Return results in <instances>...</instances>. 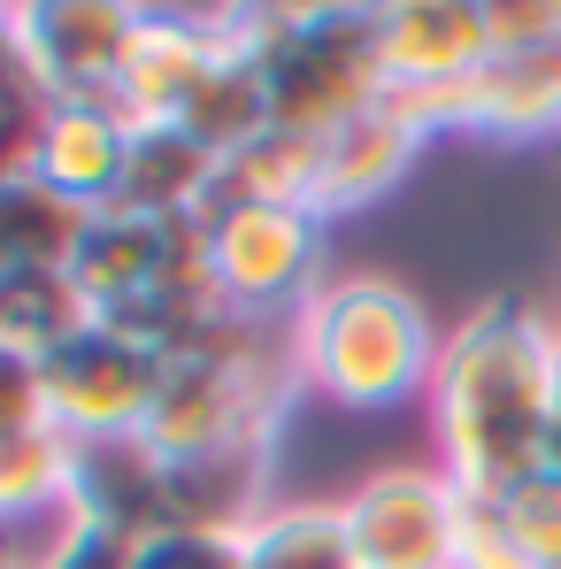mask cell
<instances>
[{
  "mask_svg": "<svg viewBox=\"0 0 561 569\" xmlns=\"http://www.w3.org/2000/svg\"><path fill=\"white\" fill-rule=\"evenodd\" d=\"M423 408H431L439 470L477 500L547 470V439H554L561 408V316L523 292L469 308L439 347Z\"/></svg>",
  "mask_w": 561,
  "mask_h": 569,
  "instance_id": "1",
  "label": "cell"
},
{
  "mask_svg": "<svg viewBox=\"0 0 561 569\" xmlns=\"http://www.w3.org/2000/svg\"><path fill=\"white\" fill-rule=\"evenodd\" d=\"M284 339H292L300 392H315L323 408H347V416H400V408H415L431 392L439 347H447L431 308L400 278H377V270L323 278L315 300L284 323Z\"/></svg>",
  "mask_w": 561,
  "mask_h": 569,
  "instance_id": "2",
  "label": "cell"
},
{
  "mask_svg": "<svg viewBox=\"0 0 561 569\" xmlns=\"http://www.w3.org/2000/svg\"><path fill=\"white\" fill-rule=\"evenodd\" d=\"M216 31L239 62L262 70L278 131H339L362 108L392 93L384 78V39H377V8L347 0H308V8H216Z\"/></svg>",
  "mask_w": 561,
  "mask_h": 569,
  "instance_id": "3",
  "label": "cell"
},
{
  "mask_svg": "<svg viewBox=\"0 0 561 569\" xmlns=\"http://www.w3.org/2000/svg\"><path fill=\"white\" fill-rule=\"evenodd\" d=\"M70 278L86 284L100 323L147 339L154 355H186L223 316L200 223H154V216H131V208H100Z\"/></svg>",
  "mask_w": 561,
  "mask_h": 569,
  "instance_id": "4",
  "label": "cell"
},
{
  "mask_svg": "<svg viewBox=\"0 0 561 569\" xmlns=\"http://www.w3.org/2000/svg\"><path fill=\"white\" fill-rule=\"evenodd\" d=\"M200 231H208V278H216V300H223L231 316L292 323V316L315 300V284H323V239H331L323 216L216 192V208L200 216Z\"/></svg>",
  "mask_w": 561,
  "mask_h": 569,
  "instance_id": "5",
  "label": "cell"
},
{
  "mask_svg": "<svg viewBox=\"0 0 561 569\" xmlns=\"http://www.w3.org/2000/svg\"><path fill=\"white\" fill-rule=\"evenodd\" d=\"M39 378H47V416L70 447H116V439H147L170 355H154L116 323H93L62 355H47Z\"/></svg>",
  "mask_w": 561,
  "mask_h": 569,
  "instance_id": "6",
  "label": "cell"
},
{
  "mask_svg": "<svg viewBox=\"0 0 561 569\" xmlns=\"http://www.w3.org/2000/svg\"><path fill=\"white\" fill-rule=\"evenodd\" d=\"M347 531L362 569H462L469 531V492L431 462H384L347 500Z\"/></svg>",
  "mask_w": 561,
  "mask_h": 569,
  "instance_id": "7",
  "label": "cell"
},
{
  "mask_svg": "<svg viewBox=\"0 0 561 569\" xmlns=\"http://www.w3.org/2000/svg\"><path fill=\"white\" fill-rule=\"evenodd\" d=\"M131 39H139L131 0H23L16 8V70L47 100H116Z\"/></svg>",
  "mask_w": 561,
  "mask_h": 569,
  "instance_id": "8",
  "label": "cell"
},
{
  "mask_svg": "<svg viewBox=\"0 0 561 569\" xmlns=\"http://www.w3.org/2000/svg\"><path fill=\"white\" fill-rule=\"evenodd\" d=\"M223 31H216V8H139V39H131V62L116 78V116L139 131V123H178L200 86L223 70Z\"/></svg>",
  "mask_w": 561,
  "mask_h": 569,
  "instance_id": "9",
  "label": "cell"
},
{
  "mask_svg": "<svg viewBox=\"0 0 561 569\" xmlns=\"http://www.w3.org/2000/svg\"><path fill=\"white\" fill-rule=\"evenodd\" d=\"M377 39H384V78L400 93L462 86L492 62L484 0H392V8H377Z\"/></svg>",
  "mask_w": 561,
  "mask_h": 569,
  "instance_id": "10",
  "label": "cell"
},
{
  "mask_svg": "<svg viewBox=\"0 0 561 569\" xmlns=\"http://www.w3.org/2000/svg\"><path fill=\"white\" fill-rule=\"evenodd\" d=\"M431 139L408 123V108L384 93L377 108H362L354 123L323 131V216H354L408 178V162L423 154Z\"/></svg>",
  "mask_w": 561,
  "mask_h": 569,
  "instance_id": "11",
  "label": "cell"
},
{
  "mask_svg": "<svg viewBox=\"0 0 561 569\" xmlns=\"http://www.w3.org/2000/svg\"><path fill=\"white\" fill-rule=\"evenodd\" d=\"M123 162H131V123L116 116V100H54L39 139V186H54L78 208H116Z\"/></svg>",
  "mask_w": 561,
  "mask_h": 569,
  "instance_id": "12",
  "label": "cell"
},
{
  "mask_svg": "<svg viewBox=\"0 0 561 569\" xmlns=\"http://www.w3.org/2000/svg\"><path fill=\"white\" fill-rule=\"evenodd\" d=\"M223 192V162L192 139L186 123H139L131 131V162H123V192L116 208L154 216V223H200Z\"/></svg>",
  "mask_w": 561,
  "mask_h": 569,
  "instance_id": "13",
  "label": "cell"
},
{
  "mask_svg": "<svg viewBox=\"0 0 561 569\" xmlns=\"http://www.w3.org/2000/svg\"><path fill=\"white\" fill-rule=\"evenodd\" d=\"M477 139H561V31L477 70Z\"/></svg>",
  "mask_w": 561,
  "mask_h": 569,
  "instance_id": "14",
  "label": "cell"
},
{
  "mask_svg": "<svg viewBox=\"0 0 561 569\" xmlns=\"http://www.w3.org/2000/svg\"><path fill=\"white\" fill-rule=\"evenodd\" d=\"M231 547L239 569H362L339 500H270Z\"/></svg>",
  "mask_w": 561,
  "mask_h": 569,
  "instance_id": "15",
  "label": "cell"
},
{
  "mask_svg": "<svg viewBox=\"0 0 561 569\" xmlns=\"http://www.w3.org/2000/svg\"><path fill=\"white\" fill-rule=\"evenodd\" d=\"M93 216L100 208H78L54 186H39V178L0 186V278H16V270H70L86 231H93Z\"/></svg>",
  "mask_w": 561,
  "mask_h": 569,
  "instance_id": "16",
  "label": "cell"
},
{
  "mask_svg": "<svg viewBox=\"0 0 561 569\" xmlns=\"http://www.w3.org/2000/svg\"><path fill=\"white\" fill-rule=\"evenodd\" d=\"M93 300L70 270H16L0 278V355H23V362H47L62 355L78 331H93Z\"/></svg>",
  "mask_w": 561,
  "mask_h": 569,
  "instance_id": "17",
  "label": "cell"
},
{
  "mask_svg": "<svg viewBox=\"0 0 561 569\" xmlns=\"http://www.w3.org/2000/svg\"><path fill=\"white\" fill-rule=\"evenodd\" d=\"M70 470L78 447L62 431H31V439H0V531H54L70 516Z\"/></svg>",
  "mask_w": 561,
  "mask_h": 569,
  "instance_id": "18",
  "label": "cell"
},
{
  "mask_svg": "<svg viewBox=\"0 0 561 569\" xmlns=\"http://www.w3.org/2000/svg\"><path fill=\"white\" fill-rule=\"evenodd\" d=\"M223 192L231 200H270V208L323 216V139H308V131H262L247 154L223 162Z\"/></svg>",
  "mask_w": 561,
  "mask_h": 569,
  "instance_id": "19",
  "label": "cell"
},
{
  "mask_svg": "<svg viewBox=\"0 0 561 569\" xmlns=\"http://www.w3.org/2000/svg\"><path fill=\"white\" fill-rule=\"evenodd\" d=\"M192 139L216 154V162H231V154H247L262 131H278V116H270V86H262V70L254 62H239V54H223V70L200 86V100H192L186 116Z\"/></svg>",
  "mask_w": 561,
  "mask_h": 569,
  "instance_id": "20",
  "label": "cell"
},
{
  "mask_svg": "<svg viewBox=\"0 0 561 569\" xmlns=\"http://www.w3.org/2000/svg\"><path fill=\"white\" fill-rule=\"evenodd\" d=\"M492 516H500V531L515 539V555L531 569H561V477L554 470H531L508 492H492Z\"/></svg>",
  "mask_w": 561,
  "mask_h": 569,
  "instance_id": "21",
  "label": "cell"
},
{
  "mask_svg": "<svg viewBox=\"0 0 561 569\" xmlns=\"http://www.w3.org/2000/svg\"><path fill=\"white\" fill-rule=\"evenodd\" d=\"M54 100L39 93L23 70H0V186L39 178V139H47Z\"/></svg>",
  "mask_w": 561,
  "mask_h": 569,
  "instance_id": "22",
  "label": "cell"
},
{
  "mask_svg": "<svg viewBox=\"0 0 561 569\" xmlns=\"http://www.w3.org/2000/svg\"><path fill=\"white\" fill-rule=\"evenodd\" d=\"M123 555H131V539L86 516H62L54 531L31 539V569H123Z\"/></svg>",
  "mask_w": 561,
  "mask_h": 569,
  "instance_id": "23",
  "label": "cell"
},
{
  "mask_svg": "<svg viewBox=\"0 0 561 569\" xmlns=\"http://www.w3.org/2000/svg\"><path fill=\"white\" fill-rule=\"evenodd\" d=\"M123 569H239V547L216 539V531H178V523H162V531L131 539Z\"/></svg>",
  "mask_w": 561,
  "mask_h": 569,
  "instance_id": "24",
  "label": "cell"
},
{
  "mask_svg": "<svg viewBox=\"0 0 561 569\" xmlns=\"http://www.w3.org/2000/svg\"><path fill=\"white\" fill-rule=\"evenodd\" d=\"M31 431H54V416H47V378H39V362L0 355V439H31Z\"/></svg>",
  "mask_w": 561,
  "mask_h": 569,
  "instance_id": "25",
  "label": "cell"
},
{
  "mask_svg": "<svg viewBox=\"0 0 561 569\" xmlns=\"http://www.w3.org/2000/svg\"><path fill=\"white\" fill-rule=\"evenodd\" d=\"M484 31H492V54H523L561 31V0H484Z\"/></svg>",
  "mask_w": 561,
  "mask_h": 569,
  "instance_id": "26",
  "label": "cell"
},
{
  "mask_svg": "<svg viewBox=\"0 0 561 569\" xmlns=\"http://www.w3.org/2000/svg\"><path fill=\"white\" fill-rule=\"evenodd\" d=\"M0 569H31V531H0Z\"/></svg>",
  "mask_w": 561,
  "mask_h": 569,
  "instance_id": "27",
  "label": "cell"
},
{
  "mask_svg": "<svg viewBox=\"0 0 561 569\" xmlns=\"http://www.w3.org/2000/svg\"><path fill=\"white\" fill-rule=\"evenodd\" d=\"M0 70H16V8L0 0Z\"/></svg>",
  "mask_w": 561,
  "mask_h": 569,
  "instance_id": "28",
  "label": "cell"
},
{
  "mask_svg": "<svg viewBox=\"0 0 561 569\" xmlns=\"http://www.w3.org/2000/svg\"><path fill=\"white\" fill-rule=\"evenodd\" d=\"M547 470L561 477V408H554V439H547Z\"/></svg>",
  "mask_w": 561,
  "mask_h": 569,
  "instance_id": "29",
  "label": "cell"
},
{
  "mask_svg": "<svg viewBox=\"0 0 561 569\" xmlns=\"http://www.w3.org/2000/svg\"><path fill=\"white\" fill-rule=\"evenodd\" d=\"M554 316H561V300H554Z\"/></svg>",
  "mask_w": 561,
  "mask_h": 569,
  "instance_id": "30",
  "label": "cell"
}]
</instances>
